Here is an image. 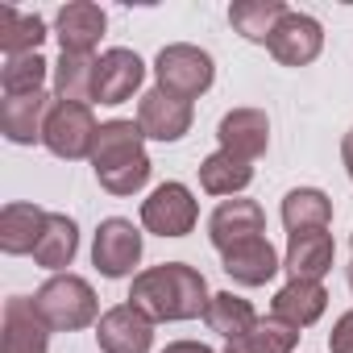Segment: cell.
<instances>
[{"mask_svg":"<svg viewBox=\"0 0 353 353\" xmlns=\"http://www.w3.org/2000/svg\"><path fill=\"white\" fill-rule=\"evenodd\" d=\"M129 303L141 307L154 324H174V320H196L208 312L212 295H208V283L196 266L188 262H162V266H150L141 274H133V287H129Z\"/></svg>","mask_w":353,"mask_h":353,"instance_id":"obj_1","label":"cell"},{"mask_svg":"<svg viewBox=\"0 0 353 353\" xmlns=\"http://www.w3.org/2000/svg\"><path fill=\"white\" fill-rule=\"evenodd\" d=\"M38 316L50 324V332H79L100 320V299L88 279L79 274H54L38 287L34 295Z\"/></svg>","mask_w":353,"mask_h":353,"instance_id":"obj_2","label":"cell"},{"mask_svg":"<svg viewBox=\"0 0 353 353\" xmlns=\"http://www.w3.org/2000/svg\"><path fill=\"white\" fill-rule=\"evenodd\" d=\"M154 75H158V88L179 96V100H200L212 79H216V63L208 50L192 46V42H174V46H162L158 59H154Z\"/></svg>","mask_w":353,"mask_h":353,"instance_id":"obj_3","label":"cell"},{"mask_svg":"<svg viewBox=\"0 0 353 353\" xmlns=\"http://www.w3.org/2000/svg\"><path fill=\"white\" fill-rule=\"evenodd\" d=\"M96 117H92V104H75V100H54L50 117H46V133H42V145L54 154V158H92V145H96Z\"/></svg>","mask_w":353,"mask_h":353,"instance_id":"obj_4","label":"cell"},{"mask_svg":"<svg viewBox=\"0 0 353 353\" xmlns=\"http://www.w3.org/2000/svg\"><path fill=\"white\" fill-rule=\"evenodd\" d=\"M200 221V204L192 196L188 183H162L150 192V200H141V225L158 237H188Z\"/></svg>","mask_w":353,"mask_h":353,"instance_id":"obj_5","label":"cell"},{"mask_svg":"<svg viewBox=\"0 0 353 353\" xmlns=\"http://www.w3.org/2000/svg\"><path fill=\"white\" fill-rule=\"evenodd\" d=\"M92 262H96V270L104 279L133 274V266L141 262V233L133 229V221H125V216L100 221L96 241H92Z\"/></svg>","mask_w":353,"mask_h":353,"instance_id":"obj_6","label":"cell"},{"mask_svg":"<svg viewBox=\"0 0 353 353\" xmlns=\"http://www.w3.org/2000/svg\"><path fill=\"white\" fill-rule=\"evenodd\" d=\"M266 50H270L274 63H283V67H307V63H316L320 50H324V26H320L312 13H295V9H291V13L274 26Z\"/></svg>","mask_w":353,"mask_h":353,"instance_id":"obj_7","label":"cell"},{"mask_svg":"<svg viewBox=\"0 0 353 353\" xmlns=\"http://www.w3.org/2000/svg\"><path fill=\"white\" fill-rule=\"evenodd\" d=\"M0 353H50V324L38 316V303L26 295L5 299L0 316Z\"/></svg>","mask_w":353,"mask_h":353,"instance_id":"obj_8","label":"cell"},{"mask_svg":"<svg viewBox=\"0 0 353 353\" xmlns=\"http://www.w3.org/2000/svg\"><path fill=\"white\" fill-rule=\"evenodd\" d=\"M96 345L104 353H150L154 320L133 303H117L96 320Z\"/></svg>","mask_w":353,"mask_h":353,"instance_id":"obj_9","label":"cell"},{"mask_svg":"<svg viewBox=\"0 0 353 353\" xmlns=\"http://www.w3.org/2000/svg\"><path fill=\"white\" fill-rule=\"evenodd\" d=\"M208 237L221 254H229L241 241L266 237V212L258 200H225L216 204V212L208 216Z\"/></svg>","mask_w":353,"mask_h":353,"instance_id":"obj_10","label":"cell"},{"mask_svg":"<svg viewBox=\"0 0 353 353\" xmlns=\"http://www.w3.org/2000/svg\"><path fill=\"white\" fill-rule=\"evenodd\" d=\"M104 30H108V17L92 0H71L54 17V38L63 46V54H92L100 46Z\"/></svg>","mask_w":353,"mask_h":353,"instance_id":"obj_11","label":"cell"},{"mask_svg":"<svg viewBox=\"0 0 353 353\" xmlns=\"http://www.w3.org/2000/svg\"><path fill=\"white\" fill-rule=\"evenodd\" d=\"M145 79V63L125 50V46H112L96 59V100L100 104H125L133 100V92L141 88Z\"/></svg>","mask_w":353,"mask_h":353,"instance_id":"obj_12","label":"cell"},{"mask_svg":"<svg viewBox=\"0 0 353 353\" xmlns=\"http://www.w3.org/2000/svg\"><path fill=\"white\" fill-rule=\"evenodd\" d=\"M192 117H196V112H192L188 100L170 96V92H162V88L145 92L141 104H137V125H141V133L154 137V141H179V137L192 129Z\"/></svg>","mask_w":353,"mask_h":353,"instance_id":"obj_13","label":"cell"},{"mask_svg":"<svg viewBox=\"0 0 353 353\" xmlns=\"http://www.w3.org/2000/svg\"><path fill=\"white\" fill-rule=\"evenodd\" d=\"M336 258V241L328 229H312V233H287V254H283V270L291 279H307L320 283L332 270Z\"/></svg>","mask_w":353,"mask_h":353,"instance_id":"obj_14","label":"cell"},{"mask_svg":"<svg viewBox=\"0 0 353 353\" xmlns=\"http://www.w3.org/2000/svg\"><path fill=\"white\" fill-rule=\"evenodd\" d=\"M54 100L46 92H30V96H5L0 104V133L13 145H34L46 133V117H50Z\"/></svg>","mask_w":353,"mask_h":353,"instance_id":"obj_15","label":"cell"},{"mask_svg":"<svg viewBox=\"0 0 353 353\" xmlns=\"http://www.w3.org/2000/svg\"><path fill=\"white\" fill-rule=\"evenodd\" d=\"M216 137H221V150H229V154L254 162V158H262L266 145H270V121H266L262 108H233V112L221 117Z\"/></svg>","mask_w":353,"mask_h":353,"instance_id":"obj_16","label":"cell"},{"mask_svg":"<svg viewBox=\"0 0 353 353\" xmlns=\"http://www.w3.org/2000/svg\"><path fill=\"white\" fill-rule=\"evenodd\" d=\"M145 158V133L137 121H104L100 133H96V145H92V166L96 174L104 170H117L125 162H137Z\"/></svg>","mask_w":353,"mask_h":353,"instance_id":"obj_17","label":"cell"},{"mask_svg":"<svg viewBox=\"0 0 353 353\" xmlns=\"http://www.w3.org/2000/svg\"><path fill=\"white\" fill-rule=\"evenodd\" d=\"M324 307H328L324 283H307V279H291V283L279 287L274 299H270V316L283 320V324H291V328L316 324V320L324 316Z\"/></svg>","mask_w":353,"mask_h":353,"instance_id":"obj_18","label":"cell"},{"mask_svg":"<svg viewBox=\"0 0 353 353\" xmlns=\"http://www.w3.org/2000/svg\"><path fill=\"white\" fill-rule=\"evenodd\" d=\"M221 258H225V274H229L233 283H241V287H266V283L283 270V262H279V254H274V245H270L266 237L241 241V245H233V250L221 254Z\"/></svg>","mask_w":353,"mask_h":353,"instance_id":"obj_19","label":"cell"},{"mask_svg":"<svg viewBox=\"0 0 353 353\" xmlns=\"http://www.w3.org/2000/svg\"><path fill=\"white\" fill-rule=\"evenodd\" d=\"M46 216L38 204H5L0 208V250L21 258V254H34L38 241H42V229H46Z\"/></svg>","mask_w":353,"mask_h":353,"instance_id":"obj_20","label":"cell"},{"mask_svg":"<svg viewBox=\"0 0 353 353\" xmlns=\"http://www.w3.org/2000/svg\"><path fill=\"white\" fill-rule=\"evenodd\" d=\"M254 183V162L229 154V150H216L200 162V188L208 196H237Z\"/></svg>","mask_w":353,"mask_h":353,"instance_id":"obj_21","label":"cell"},{"mask_svg":"<svg viewBox=\"0 0 353 353\" xmlns=\"http://www.w3.org/2000/svg\"><path fill=\"white\" fill-rule=\"evenodd\" d=\"M283 225L287 233H312L332 225V200L320 188H295L283 196Z\"/></svg>","mask_w":353,"mask_h":353,"instance_id":"obj_22","label":"cell"},{"mask_svg":"<svg viewBox=\"0 0 353 353\" xmlns=\"http://www.w3.org/2000/svg\"><path fill=\"white\" fill-rule=\"evenodd\" d=\"M75 254H79V229H75V221L63 216V212H50L46 229H42V241L34 250V262L46 266V270H67L75 262Z\"/></svg>","mask_w":353,"mask_h":353,"instance_id":"obj_23","label":"cell"},{"mask_svg":"<svg viewBox=\"0 0 353 353\" xmlns=\"http://www.w3.org/2000/svg\"><path fill=\"white\" fill-rule=\"evenodd\" d=\"M42 42H46V21L38 13H21L13 5L0 9V50H5V59L38 54Z\"/></svg>","mask_w":353,"mask_h":353,"instance_id":"obj_24","label":"cell"},{"mask_svg":"<svg viewBox=\"0 0 353 353\" xmlns=\"http://www.w3.org/2000/svg\"><path fill=\"white\" fill-rule=\"evenodd\" d=\"M258 320H262V316L254 312V303L241 299V295H233V291L212 295V303H208V312H204V324H208L212 332H221L225 341H241L245 332L258 328Z\"/></svg>","mask_w":353,"mask_h":353,"instance_id":"obj_25","label":"cell"},{"mask_svg":"<svg viewBox=\"0 0 353 353\" xmlns=\"http://www.w3.org/2000/svg\"><path fill=\"white\" fill-rule=\"evenodd\" d=\"M291 9L283 0H237L229 9V26L245 38V42H270L274 26L287 17Z\"/></svg>","mask_w":353,"mask_h":353,"instance_id":"obj_26","label":"cell"},{"mask_svg":"<svg viewBox=\"0 0 353 353\" xmlns=\"http://www.w3.org/2000/svg\"><path fill=\"white\" fill-rule=\"evenodd\" d=\"M54 100H75V104L96 100V59L92 54H59Z\"/></svg>","mask_w":353,"mask_h":353,"instance_id":"obj_27","label":"cell"},{"mask_svg":"<svg viewBox=\"0 0 353 353\" xmlns=\"http://www.w3.org/2000/svg\"><path fill=\"white\" fill-rule=\"evenodd\" d=\"M295 345H299V328L266 316V320H258L254 332H245L241 341H229L225 353H295Z\"/></svg>","mask_w":353,"mask_h":353,"instance_id":"obj_28","label":"cell"},{"mask_svg":"<svg viewBox=\"0 0 353 353\" xmlns=\"http://www.w3.org/2000/svg\"><path fill=\"white\" fill-rule=\"evenodd\" d=\"M46 71L50 63L42 54H21V59H5V71H0V88L5 96H30V92H46Z\"/></svg>","mask_w":353,"mask_h":353,"instance_id":"obj_29","label":"cell"},{"mask_svg":"<svg viewBox=\"0 0 353 353\" xmlns=\"http://www.w3.org/2000/svg\"><path fill=\"white\" fill-rule=\"evenodd\" d=\"M328 349H332V353H353V307L332 324V332H328Z\"/></svg>","mask_w":353,"mask_h":353,"instance_id":"obj_30","label":"cell"},{"mask_svg":"<svg viewBox=\"0 0 353 353\" xmlns=\"http://www.w3.org/2000/svg\"><path fill=\"white\" fill-rule=\"evenodd\" d=\"M162 353H216V349H208V345H200V341H170Z\"/></svg>","mask_w":353,"mask_h":353,"instance_id":"obj_31","label":"cell"},{"mask_svg":"<svg viewBox=\"0 0 353 353\" xmlns=\"http://www.w3.org/2000/svg\"><path fill=\"white\" fill-rule=\"evenodd\" d=\"M341 158H345V170H349V179H353V129H349L345 141H341Z\"/></svg>","mask_w":353,"mask_h":353,"instance_id":"obj_32","label":"cell"},{"mask_svg":"<svg viewBox=\"0 0 353 353\" xmlns=\"http://www.w3.org/2000/svg\"><path fill=\"white\" fill-rule=\"evenodd\" d=\"M349 291H353V262H349Z\"/></svg>","mask_w":353,"mask_h":353,"instance_id":"obj_33","label":"cell"}]
</instances>
